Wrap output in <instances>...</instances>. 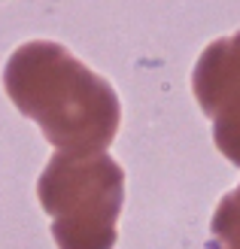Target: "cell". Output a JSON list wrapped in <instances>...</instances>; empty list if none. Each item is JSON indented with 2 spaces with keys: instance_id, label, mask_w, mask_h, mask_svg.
Instances as JSON below:
<instances>
[{
  "instance_id": "cell-1",
  "label": "cell",
  "mask_w": 240,
  "mask_h": 249,
  "mask_svg": "<svg viewBox=\"0 0 240 249\" xmlns=\"http://www.w3.org/2000/svg\"><path fill=\"white\" fill-rule=\"evenodd\" d=\"M3 89L21 116L34 119L61 152H107L122 124L116 89L61 43L18 46L3 67Z\"/></svg>"
},
{
  "instance_id": "cell-2",
  "label": "cell",
  "mask_w": 240,
  "mask_h": 249,
  "mask_svg": "<svg viewBox=\"0 0 240 249\" xmlns=\"http://www.w3.org/2000/svg\"><path fill=\"white\" fill-rule=\"evenodd\" d=\"M58 249H112L125 204V170L107 152H58L37 179Z\"/></svg>"
},
{
  "instance_id": "cell-3",
  "label": "cell",
  "mask_w": 240,
  "mask_h": 249,
  "mask_svg": "<svg viewBox=\"0 0 240 249\" xmlns=\"http://www.w3.org/2000/svg\"><path fill=\"white\" fill-rule=\"evenodd\" d=\"M192 91L210 119L240 113V31L201 52L192 70Z\"/></svg>"
},
{
  "instance_id": "cell-4",
  "label": "cell",
  "mask_w": 240,
  "mask_h": 249,
  "mask_svg": "<svg viewBox=\"0 0 240 249\" xmlns=\"http://www.w3.org/2000/svg\"><path fill=\"white\" fill-rule=\"evenodd\" d=\"M210 249H240V185L222 197L213 213Z\"/></svg>"
},
{
  "instance_id": "cell-5",
  "label": "cell",
  "mask_w": 240,
  "mask_h": 249,
  "mask_svg": "<svg viewBox=\"0 0 240 249\" xmlns=\"http://www.w3.org/2000/svg\"><path fill=\"white\" fill-rule=\"evenodd\" d=\"M213 122V143L216 149L240 167V116H219L210 119Z\"/></svg>"
}]
</instances>
